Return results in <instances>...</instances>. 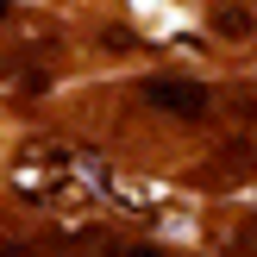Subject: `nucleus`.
Wrapping results in <instances>:
<instances>
[{
  "instance_id": "f257e3e1",
  "label": "nucleus",
  "mask_w": 257,
  "mask_h": 257,
  "mask_svg": "<svg viewBox=\"0 0 257 257\" xmlns=\"http://www.w3.org/2000/svg\"><path fill=\"white\" fill-rule=\"evenodd\" d=\"M145 100H151V107H163V113H176V119H201V113L213 107L207 82H195V75H176V69L145 75Z\"/></svg>"
},
{
  "instance_id": "f03ea898",
  "label": "nucleus",
  "mask_w": 257,
  "mask_h": 257,
  "mask_svg": "<svg viewBox=\"0 0 257 257\" xmlns=\"http://www.w3.org/2000/svg\"><path fill=\"white\" fill-rule=\"evenodd\" d=\"M207 32H220V38H257V7H245V0H220V7L207 13Z\"/></svg>"
},
{
  "instance_id": "7ed1b4c3",
  "label": "nucleus",
  "mask_w": 257,
  "mask_h": 257,
  "mask_svg": "<svg viewBox=\"0 0 257 257\" xmlns=\"http://www.w3.org/2000/svg\"><path fill=\"white\" fill-rule=\"evenodd\" d=\"M119 257H163V251H151V245H125Z\"/></svg>"
},
{
  "instance_id": "20e7f679",
  "label": "nucleus",
  "mask_w": 257,
  "mask_h": 257,
  "mask_svg": "<svg viewBox=\"0 0 257 257\" xmlns=\"http://www.w3.org/2000/svg\"><path fill=\"white\" fill-rule=\"evenodd\" d=\"M0 19H7V0H0Z\"/></svg>"
}]
</instances>
